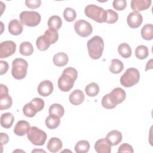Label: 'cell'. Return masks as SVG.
Here are the masks:
<instances>
[{
  "label": "cell",
  "mask_w": 153,
  "mask_h": 153,
  "mask_svg": "<svg viewBox=\"0 0 153 153\" xmlns=\"http://www.w3.org/2000/svg\"><path fill=\"white\" fill-rule=\"evenodd\" d=\"M30 128L29 123L25 120L19 121L14 128V133L20 136H23L25 134H27L28 130Z\"/></svg>",
  "instance_id": "obj_15"
},
{
  "label": "cell",
  "mask_w": 153,
  "mask_h": 153,
  "mask_svg": "<svg viewBox=\"0 0 153 153\" xmlns=\"http://www.w3.org/2000/svg\"><path fill=\"white\" fill-rule=\"evenodd\" d=\"M9 68L8 64L5 61H0V75H2L5 74Z\"/></svg>",
  "instance_id": "obj_43"
},
{
  "label": "cell",
  "mask_w": 153,
  "mask_h": 153,
  "mask_svg": "<svg viewBox=\"0 0 153 153\" xmlns=\"http://www.w3.org/2000/svg\"><path fill=\"white\" fill-rule=\"evenodd\" d=\"M102 105L103 108H106V109H113L114 108L116 107L115 105H114L111 101L109 97V94H106V95H105L102 99Z\"/></svg>",
  "instance_id": "obj_39"
},
{
  "label": "cell",
  "mask_w": 153,
  "mask_h": 153,
  "mask_svg": "<svg viewBox=\"0 0 153 153\" xmlns=\"http://www.w3.org/2000/svg\"><path fill=\"white\" fill-rule=\"evenodd\" d=\"M47 24L49 28L58 30L62 26V21L59 16L54 15L49 18Z\"/></svg>",
  "instance_id": "obj_24"
},
{
  "label": "cell",
  "mask_w": 153,
  "mask_h": 153,
  "mask_svg": "<svg viewBox=\"0 0 153 153\" xmlns=\"http://www.w3.org/2000/svg\"><path fill=\"white\" fill-rule=\"evenodd\" d=\"M20 20L23 25L29 27H34L40 23V14L34 11H24L20 14Z\"/></svg>",
  "instance_id": "obj_7"
},
{
  "label": "cell",
  "mask_w": 153,
  "mask_h": 153,
  "mask_svg": "<svg viewBox=\"0 0 153 153\" xmlns=\"http://www.w3.org/2000/svg\"><path fill=\"white\" fill-rule=\"evenodd\" d=\"M84 13L86 16L97 23L105 22L106 11L100 7L94 4L88 5L85 8Z\"/></svg>",
  "instance_id": "obj_3"
},
{
  "label": "cell",
  "mask_w": 153,
  "mask_h": 153,
  "mask_svg": "<svg viewBox=\"0 0 153 153\" xmlns=\"http://www.w3.org/2000/svg\"><path fill=\"white\" fill-rule=\"evenodd\" d=\"M43 36L46 41L50 45L54 44L59 39V33L57 30L50 28L45 30Z\"/></svg>",
  "instance_id": "obj_21"
},
{
  "label": "cell",
  "mask_w": 153,
  "mask_h": 153,
  "mask_svg": "<svg viewBox=\"0 0 153 153\" xmlns=\"http://www.w3.org/2000/svg\"><path fill=\"white\" fill-rule=\"evenodd\" d=\"M124 69L123 62L117 59H114L111 60V64L109 67V71L112 74H118L120 73Z\"/></svg>",
  "instance_id": "obj_27"
},
{
  "label": "cell",
  "mask_w": 153,
  "mask_h": 153,
  "mask_svg": "<svg viewBox=\"0 0 153 153\" xmlns=\"http://www.w3.org/2000/svg\"><path fill=\"white\" fill-rule=\"evenodd\" d=\"M90 149V143L87 140L78 141L75 146V151L76 153H86Z\"/></svg>",
  "instance_id": "obj_30"
},
{
  "label": "cell",
  "mask_w": 153,
  "mask_h": 153,
  "mask_svg": "<svg viewBox=\"0 0 153 153\" xmlns=\"http://www.w3.org/2000/svg\"><path fill=\"white\" fill-rule=\"evenodd\" d=\"M9 140V137L8 136L4 133H1V145L2 146L3 145H5L8 143Z\"/></svg>",
  "instance_id": "obj_45"
},
{
  "label": "cell",
  "mask_w": 153,
  "mask_h": 153,
  "mask_svg": "<svg viewBox=\"0 0 153 153\" xmlns=\"http://www.w3.org/2000/svg\"><path fill=\"white\" fill-rule=\"evenodd\" d=\"M14 118L13 115L10 112L4 113L1 116V126L5 128H10L14 122Z\"/></svg>",
  "instance_id": "obj_22"
},
{
  "label": "cell",
  "mask_w": 153,
  "mask_h": 153,
  "mask_svg": "<svg viewBox=\"0 0 153 153\" xmlns=\"http://www.w3.org/2000/svg\"><path fill=\"white\" fill-rule=\"evenodd\" d=\"M78 76V72L74 68H65L58 79V87L62 91H69L74 85Z\"/></svg>",
  "instance_id": "obj_1"
},
{
  "label": "cell",
  "mask_w": 153,
  "mask_h": 153,
  "mask_svg": "<svg viewBox=\"0 0 153 153\" xmlns=\"http://www.w3.org/2000/svg\"><path fill=\"white\" fill-rule=\"evenodd\" d=\"M16 50V44L13 41H3L0 44V58H7L13 55Z\"/></svg>",
  "instance_id": "obj_9"
},
{
  "label": "cell",
  "mask_w": 153,
  "mask_h": 153,
  "mask_svg": "<svg viewBox=\"0 0 153 153\" xmlns=\"http://www.w3.org/2000/svg\"><path fill=\"white\" fill-rule=\"evenodd\" d=\"M152 59H150L149 60V62H148V63H146V65L145 71H148V70L152 68Z\"/></svg>",
  "instance_id": "obj_46"
},
{
  "label": "cell",
  "mask_w": 153,
  "mask_h": 153,
  "mask_svg": "<svg viewBox=\"0 0 153 153\" xmlns=\"http://www.w3.org/2000/svg\"><path fill=\"white\" fill-rule=\"evenodd\" d=\"M49 115H53L61 118L65 113L64 108L59 103L52 104L48 109Z\"/></svg>",
  "instance_id": "obj_25"
},
{
  "label": "cell",
  "mask_w": 153,
  "mask_h": 153,
  "mask_svg": "<svg viewBox=\"0 0 153 153\" xmlns=\"http://www.w3.org/2000/svg\"><path fill=\"white\" fill-rule=\"evenodd\" d=\"M106 139L111 146L117 145L122 140V134L120 131L112 130L107 134Z\"/></svg>",
  "instance_id": "obj_16"
},
{
  "label": "cell",
  "mask_w": 153,
  "mask_h": 153,
  "mask_svg": "<svg viewBox=\"0 0 153 153\" xmlns=\"http://www.w3.org/2000/svg\"><path fill=\"white\" fill-rule=\"evenodd\" d=\"M151 3V0H132L130 5L134 12H139L149 8Z\"/></svg>",
  "instance_id": "obj_13"
},
{
  "label": "cell",
  "mask_w": 153,
  "mask_h": 153,
  "mask_svg": "<svg viewBox=\"0 0 153 153\" xmlns=\"http://www.w3.org/2000/svg\"><path fill=\"white\" fill-rule=\"evenodd\" d=\"M63 17L68 22H73L76 17V11L72 8L67 7L64 10Z\"/></svg>",
  "instance_id": "obj_35"
},
{
  "label": "cell",
  "mask_w": 153,
  "mask_h": 153,
  "mask_svg": "<svg viewBox=\"0 0 153 153\" xmlns=\"http://www.w3.org/2000/svg\"><path fill=\"white\" fill-rule=\"evenodd\" d=\"M8 94V89L5 85L0 84V97H2Z\"/></svg>",
  "instance_id": "obj_44"
},
{
  "label": "cell",
  "mask_w": 153,
  "mask_h": 153,
  "mask_svg": "<svg viewBox=\"0 0 153 153\" xmlns=\"http://www.w3.org/2000/svg\"><path fill=\"white\" fill-rule=\"evenodd\" d=\"M28 63L26 60L22 58H17L12 62L11 74L16 79L24 78L27 74Z\"/></svg>",
  "instance_id": "obj_4"
},
{
  "label": "cell",
  "mask_w": 153,
  "mask_h": 153,
  "mask_svg": "<svg viewBox=\"0 0 153 153\" xmlns=\"http://www.w3.org/2000/svg\"><path fill=\"white\" fill-rule=\"evenodd\" d=\"M118 53L123 58H128L131 55V49L130 46L127 43H122L118 47Z\"/></svg>",
  "instance_id": "obj_29"
},
{
  "label": "cell",
  "mask_w": 153,
  "mask_h": 153,
  "mask_svg": "<svg viewBox=\"0 0 153 153\" xmlns=\"http://www.w3.org/2000/svg\"><path fill=\"white\" fill-rule=\"evenodd\" d=\"M108 94L111 102L115 106L122 103L126 97V91L120 87L114 88L110 93H108Z\"/></svg>",
  "instance_id": "obj_10"
},
{
  "label": "cell",
  "mask_w": 153,
  "mask_h": 153,
  "mask_svg": "<svg viewBox=\"0 0 153 153\" xmlns=\"http://www.w3.org/2000/svg\"><path fill=\"white\" fill-rule=\"evenodd\" d=\"M8 31L13 35H19L22 33L23 27L21 22L17 19L11 20L8 23Z\"/></svg>",
  "instance_id": "obj_17"
},
{
  "label": "cell",
  "mask_w": 153,
  "mask_h": 153,
  "mask_svg": "<svg viewBox=\"0 0 153 153\" xmlns=\"http://www.w3.org/2000/svg\"><path fill=\"white\" fill-rule=\"evenodd\" d=\"M69 60L68 55L63 52H59L54 54L53 57V63L59 67L66 65Z\"/></svg>",
  "instance_id": "obj_20"
},
{
  "label": "cell",
  "mask_w": 153,
  "mask_h": 153,
  "mask_svg": "<svg viewBox=\"0 0 153 153\" xmlns=\"http://www.w3.org/2000/svg\"><path fill=\"white\" fill-rule=\"evenodd\" d=\"M113 7L119 11L124 10L127 7V1L126 0H114L112 2Z\"/></svg>",
  "instance_id": "obj_40"
},
{
  "label": "cell",
  "mask_w": 153,
  "mask_h": 153,
  "mask_svg": "<svg viewBox=\"0 0 153 153\" xmlns=\"http://www.w3.org/2000/svg\"><path fill=\"white\" fill-rule=\"evenodd\" d=\"M37 91L39 95L47 97L51 94L53 91V85L50 80L41 81L38 86Z\"/></svg>",
  "instance_id": "obj_12"
},
{
  "label": "cell",
  "mask_w": 153,
  "mask_h": 153,
  "mask_svg": "<svg viewBox=\"0 0 153 153\" xmlns=\"http://www.w3.org/2000/svg\"><path fill=\"white\" fill-rule=\"evenodd\" d=\"M94 149L98 153H110L111 152V146L106 138H102L96 142Z\"/></svg>",
  "instance_id": "obj_14"
},
{
  "label": "cell",
  "mask_w": 153,
  "mask_h": 153,
  "mask_svg": "<svg viewBox=\"0 0 153 153\" xmlns=\"http://www.w3.org/2000/svg\"><path fill=\"white\" fill-rule=\"evenodd\" d=\"M19 51L21 54L28 56L33 53V47L30 42H23L20 45Z\"/></svg>",
  "instance_id": "obj_28"
},
{
  "label": "cell",
  "mask_w": 153,
  "mask_h": 153,
  "mask_svg": "<svg viewBox=\"0 0 153 153\" xmlns=\"http://www.w3.org/2000/svg\"><path fill=\"white\" fill-rule=\"evenodd\" d=\"M85 92L90 97L96 96L99 92V87L96 82H91L85 87Z\"/></svg>",
  "instance_id": "obj_31"
},
{
  "label": "cell",
  "mask_w": 153,
  "mask_h": 153,
  "mask_svg": "<svg viewBox=\"0 0 153 153\" xmlns=\"http://www.w3.org/2000/svg\"><path fill=\"white\" fill-rule=\"evenodd\" d=\"M69 102L74 105H79L82 103L84 100V94L83 92L76 89L74 90L69 95Z\"/></svg>",
  "instance_id": "obj_18"
},
{
  "label": "cell",
  "mask_w": 153,
  "mask_h": 153,
  "mask_svg": "<svg viewBox=\"0 0 153 153\" xmlns=\"http://www.w3.org/2000/svg\"><path fill=\"white\" fill-rule=\"evenodd\" d=\"M142 37L145 40H151L153 38V26L152 24H146L141 29Z\"/></svg>",
  "instance_id": "obj_26"
},
{
  "label": "cell",
  "mask_w": 153,
  "mask_h": 153,
  "mask_svg": "<svg viewBox=\"0 0 153 153\" xmlns=\"http://www.w3.org/2000/svg\"><path fill=\"white\" fill-rule=\"evenodd\" d=\"M74 29L76 33L81 37L88 36L93 32L91 24L84 20L76 21L74 24Z\"/></svg>",
  "instance_id": "obj_8"
},
{
  "label": "cell",
  "mask_w": 153,
  "mask_h": 153,
  "mask_svg": "<svg viewBox=\"0 0 153 153\" xmlns=\"http://www.w3.org/2000/svg\"><path fill=\"white\" fill-rule=\"evenodd\" d=\"M23 112L24 115L29 118H32L34 117L37 112L35 111L32 104L29 102L26 103L23 108Z\"/></svg>",
  "instance_id": "obj_36"
},
{
  "label": "cell",
  "mask_w": 153,
  "mask_h": 153,
  "mask_svg": "<svg viewBox=\"0 0 153 153\" xmlns=\"http://www.w3.org/2000/svg\"><path fill=\"white\" fill-rule=\"evenodd\" d=\"M63 146L62 140L57 137H51L47 143V147L51 152H57L59 151Z\"/></svg>",
  "instance_id": "obj_19"
},
{
  "label": "cell",
  "mask_w": 153,
  "mask_h": 153,
  "mask_svg": "<svg viewBox=\"0 0 153 153\" xmlns=\"http://www.w3.org/2000/svg\"><path fill=\"white\" fill-rule=\"evenodd\" d=\"M105 11H106L105 22L109 24H112L115 23L118 20V15L116 11L111 9L106 10H105Z\"/></svg>",
  "instance_id": "obj_34"
},
{
  "label": "cell",
  "mask_w": 153,
  "mask_h": 153,
  "mask_svg": "<svg viewBox=\"0 0 153 153\" xmlns=\"http://www.w3.org/2000/svg\"><path fill=\"white\" fill-rule=\"evenodd\" d=\"M87 49L90 57L94 60L99 59L102 55L104 42L103 39L98 36H94L87 41Z\"/></svg>",
  "instance_id": "obj_2"
},
{
  "label": "cell",
  "mask_w": 153,
  "mask_h": 153,
  "mask_svg": "<svg viewBox=\"0 0 153 153\" xmlns=\"http://www.w3.org/2000/svg\"><path fill=\"white\" fill-rule=\"evenodd\" d=\"M36 45L37 48L41 51H45L47 50L50 45L46 41L43 35H41L37 38L36 41Z\"/></svg>",
  "instance_id": "obj_37"
},
{
  "label": "cell",
  "mask_w": 153,
  "mask_h": 153,
  "mask_svg": "<svg viewBox=\"0 0 153 153\" xmlns=\"http://www.w3.org/2000/svg\"><path fill=\"white\" fill-rule=\"evenodd\" d=\"M142 16L139 12H131L127 16V22L131 28H137L142 23Z\"/></svg>",
  "instance_id": "obj_11"
},
{
  "label": "cell",
  "mask_w": 153,
  "mask_h": 153,
  "mask_svg": "<svg viewBox=\"0 0 153 153\" xmlns=\"http://www.w3.org/2000/svg\"><path fill=\"white\" fill-rule=\"evenodd\" d=\"M12 103V99L9 94L0 97V109L3 111L9 109L11 106Z\"/></svg>",
  "instance_id": "obj_33"
},
{
  "label": "cell",
  "mask_w": 153,
  "mask_h": 153,
  "mask_svg": "<svg viewBox=\"0 0 153 153\" xmlns=\"http://www.w3.org/2000/svg\"><path fill=\"white\" fill-rule=\"evenodd\" d=\"M27 137L30 142L36 146L43 145L47 139L46 133L39 128L32 126L27 133Z\"/></svg>",
  "instance_id": "obj_6"
},
{
  "label": "cell",
  "mask_w": 153,
  "mask_h": 153,
  "mask_svg": "<svg viewBox=\"0 0 153 153\" xmlns=\"http://www.w3.org/2000/svg\"><path fill=\"white\" fill-rule=\"evenodd\" d=\"M139 71L134 68H128L120 78V83L125 87H130L136 84L139 80Z\"/></svg>",
  "instance_id": "obj_5"
},
{
  "label": "cell",
  "mask_w": 153,
  "mask_h": 153,
  "mask_svg": "<svg viewBox=\"0 0 153 153\" xmlns=\"http://www.w3.org/2000/svg\"><path fill=\"white\" fill-rule=\"evenodd\" d=\"M30 103L32 104L35 111L38 112L43 109L44 107V100L39 97H35L33 99Z\"/></svg>",
  "instance_id": "obj_38"
},
{
  "label": "cell",
  "mask_w": 153,
  "mask_h": 153,
  "mask_svg": "<svg viewBox=\"0 0 153 153\" xmlns=\"http://www.w3.org/2000/svg\"><path fill=\"white\" fill-rule=\"evenodd\" d=\"M41 4V0H26L25 1L26 5L32 9L37 8L40 7Z\"/></svg>",
  "instance_id": "obj_41"
},
{
  "label": "cell",
  "mask_w": 153,
  "mask_h": 153,
  "mask_svg": "<svg viewBox=\"0 0 153 153\" xmlns=\"http://www.w3.org/2000/svg\"><path fill=\"white\" fill-rule=\"evenodd\" d=\"M118 152H130V153H133L134 152L133 149L132 148V146L129 145L128 143H123L122 145H121L120 146V147L118 148Z\"/></svg>",
  "instance_id": "obj_42"
},
{
  "label": "cell",
  "mask_w": 153,
  "mask_h": 153,
  "mask_svg": "<svg viewBox=\"0 0 153 153\" xmlns=\"http://www.w3.org/2000/svg\"><path fill=\"white\" fill-rule=\"evenodd\" d=\"M149 54V50L146 46L143 45H139L135 50V55L137 59L143 60L146 59Z\"/></svg>",
  "instance_id": "obj_32"
},
{
  "label": "cell",
  "mask_w": 153,
  "mask_h": 153,
  "mask_svg": "<svg viewBox=\"0 0 153 153\" xmlns=\"http://www.w3.org/2000/svg\"><path fill=\"white\" fill-rule=\"evenodd\" d=\"M60 118L53 115H49L45 119V123L46 126L49 129H55L57 127H59L60 123Z\"/></svg>",
  "instance_id": "obj_23"
}]
</instances>
